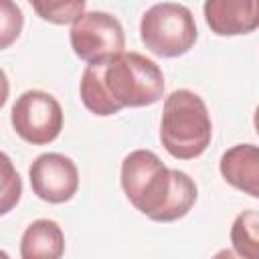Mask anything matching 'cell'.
<instances>
[{
  "label": "cell",
  "instance_id": "obj_1",
  "mask_svg": "<svg viewBox=\"0 0 259 259\" xmlns=\"http://www.w3.org/2000/svg\"><path fill=\"white\" fill-rule=\"evenodd\" d=\"M79 95L83 105L99 117L119 113L125 107L154 105L164 95V73L156 61L123 51L87 63Z\"/></svg>",
  "mask_w": 259,
  "mask_h": 259
},
{
  "label": "cell",
  "instance_id": "obj_2",
  "mask_svg": "<svg viewBox=\"0 0 259 259\" xmlns=\"http://www.w3.org/2000/svg\"><path fill=\"white\" fill-rule=\"evenodd\" d=\"M121 188L127 200L156 223H172L190 212L198 188L176 168H168L152 150H134L121 162Z\"/></svg>",
  "mask_w": 259,
  "mask_h": 259
},
{
  "label": "cell",
  "instance_id": "obj_3",
  "mask_svg": "<svg viewBox=\"0 0 259 259\" xmlns=\"http://www.w3.org/2000/svg\"><path fill=\"white\" fill-rule=\"evenodd\" d=\"M212 121L202 97L190 89H176L164 99L160 142L176 160H194L210 146Z\"/></svg>",
  "mask_w": 259,
  "mask_h": 259
},
{
  "label": "cell",
  "instance_id": "obj_4",
  "mask_svg": "<svg viewBox=\"0 0 259 259\" xmlns=\"http://www.w3.org/2000/svg\"><path fill=\"white\" fill-rule=\"evenodd\" d=\"M196 36V22L190 8L178 2H158L140 20V38L158 57L174 59L188 53Z\"/></svg>",
  "mask_w": 259,
  "mask_h": 259
},
{
  "label": "cell",
  "instance_id": "obj_5",
  "mask_svg": "<svg viewBox=\"0 0 259 259\" xmlns=\"http://www.w3.org/2000/svg\"><path fill=\"white\" fill-rule=\"evenodd\" d=\"M63 119L61 103L40 89L20 93L10 109V121L16 136L32 146L55 142L63 130Z\"/></svg>",
  "mask_w": 259,
  "mask_h": 259
},
{
  "label": "cell",
  "instance_id": "obj_6",
  "mask_svg": "<svg viewBox=\"0 0 259 259\" xmlns=\"http://www.w3.org/2000/svg\"><path fill=\"white\" fill-rule=\"evenodd\" d=\"M69 40L73 53L85 63L119 55L125 49V34L121 22L113 14L103 10L83 12L71 24Z\"/></svg>",
  "mask_w": 259,
  "mask_h": 259
},
{
  "label": "cell",
  "instance_id": "obj_7",
  "mask_svg": "<svg viewBox=\"0 0 259 259\" xmlns=\"http://www.w3.org/2000/svg\"><path fill=\"white\" fill-rule=\"evenodd\" d=\"M32 192L51 204H63L77 194L79 170L75 162L59 152H47L34 158L28 168Z\"/></svg>",
  "mask_w": 259,
  "mask_h": 259
},
{
  "label": "cell",
  "instance_id": "obj_8",
  "mask_svg": "<svg viewBox=\"0 0 259 259\" xmlns=\"http://www.w3.org/2000/svg\"><path fill=\"white\" fill-rule=\"evenodd\" d=\"M208 28L219 36L249 34L259 28V0H204Z\"/></svg>",
  "mask_w": 259,
  "mask_h": 259
},
{
  "label": "cell",
  "instance_id": "obj_9",
  "mask_svg": "<svg viewBox=\"0 0 259 259\" xmlns=\"http://www.w3.org/2000/svg\"><path fill=\"white\" fill-rule=\"evenodd\" d=\"M219 170L227 184L259 198V146L237 144L229 148L221 156Z\"/></svg>",
  "mask_w": 259,
  "mask_h": 259
},
{
  "label": "cell",
  "instance_id": "obj_10",
  "mask_svg": "<svg viewBox=\"0 0 259 259\" xmlns=\"http://www.w3.org/2000/svg\"><path fill=\"white\" fill-rule=\"evenodd\" d=\"M65 253V235L57 221L36 219L20 237L22 259H59Z\"/></svg>",
  "mask_w": 259,
  "mask_h": 259
},
{
  "label": "cell",
  "instance_id": "obj_11",
  "mask_svg": "<svg viewBox=\"0 0 259 259\" xmlns=\"http://www.w3.org/2000/svg\"><path fill=\"white\" fill-rule=\"evenodd\" d=\"M231 245L239 257L259 259V212L243 210L231 225Z\"/></svg>",
  "mask_w": 259,
  "mask_h": 259
},
{
  "label": "cell",
  "instance_id": "obj_12",
  "mask_svg": "<svg viewBox=\"0 0 259 259\" xmlns=\"http://www.w3.org/2000/svg\"><path fill=\"white\" fill-rule=\"evenodd\" d=\"M38 18L51 24H73L83 12L87 0H28Z\"/></svg>",
  "mask_w": 259,
  "mask_h": 259
},
{
  "label": "cell",
  "instance_id": "obj_13",
  "mask_svg": "<svg viewBox=\"0 0 259 259\" xmlns=\"http://www.w3.org/2000/svg\"><path fill=\"white\" fill-rule=\"evenodd\" d=\"M24 24L22 10L12 0H0V49H8Z\"/></svg>",
  "mask_w": 259,
  "mask_h": 259
},
{
  "label": "cell",
  "instance_id": "obj_14",
  "mask_svg": "<svg viewBox=\"0 0 259 259\" xmlns=\"http://www.w3.org/2000/svg\"><path fill=\"white\" fill-rule=\"evenodd\" d=\"M2 172H4V178H2V206H0V212L6 214L20 200L22 182H20L18 172H14L12 162L6 154H2Z\"/></svg>",
  "mask_w": 259,
  "mask_h": 259
},
{
  "label": "cell",
  "instance_id": "obj_15",
  "mask_svg": "<svg viewBox=\"0 0 259 259\" xmlns=\"http://www.w3.org/2000/svg\"><path fill=\"white\" fill-rule=\"evenodd\" d=\"M253 125H255V132L259 134V105L255 107V113H253Z\"/></svg>",
  "mask_w": 259,
  "mask_h": 259
}]
</instances>
